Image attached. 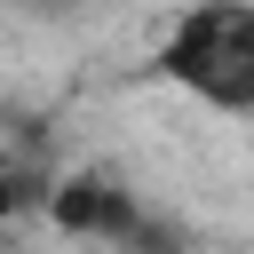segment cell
<instances>
[{
	"label": "cell",
	"mask_w": 254,
	"mask_h": 254,
	"mask_svg": "<svg viewBox=\"0 0 254 254\" xmlns=\"http://www.w3.org/2000/svg\"><path fill=\"white\" fill-rule=\"evenodd\" d=\"M159 79L206 111H254V0H190L159 40Z\"/></svg>",
	"instance_id": "6da1fadb"
},
{
	"label": "cell",
	"mask_w": 254,
	"mask_h": 254,
	"mask_svg": "<svg viewBox=\"0 0 254 254\" xmlns=\"http://www.w3.org/2000/svg\"><path fill=\"white\" fill-rule=\"evenodd\" d=\"M48 214H56V230L64 238H95V246H167V230L143 214V198L127 190V183H111V175H64L56 190H48Z\"/></svg>",
	"instance_id": "7a4b0ae2"
},
{
	"label": "cell",
	"mask_w": 254,
	"mask_h": 254,
	"mask_svg": "<svg viewBox=\"0 0 254 254\" xmlns=\"http://www.w3.org/2000/svg\"><path fill=\"white\" fill-rule=\"evenodd\" d=\"M24 190H32V183H24V167H16V159H0V222L24 206Z\"/></svg>",
	"instance_id": "3957f363"
},
{
	"label": "cell",
	"mask_w": 254,
	"mask_h": 254,
	"mask_svg": "<svg viewBox=\"0 0 254 254\" xmlns=\"http://www.w3.org/2000/svg\"><path fill=\"white\" fill-rule=\"evenodd\" d=\"M0 8H24V16H71V8H87V0H0Z\"/></svg>",
	"instance_id": "277c9868"
}]
</instances>
